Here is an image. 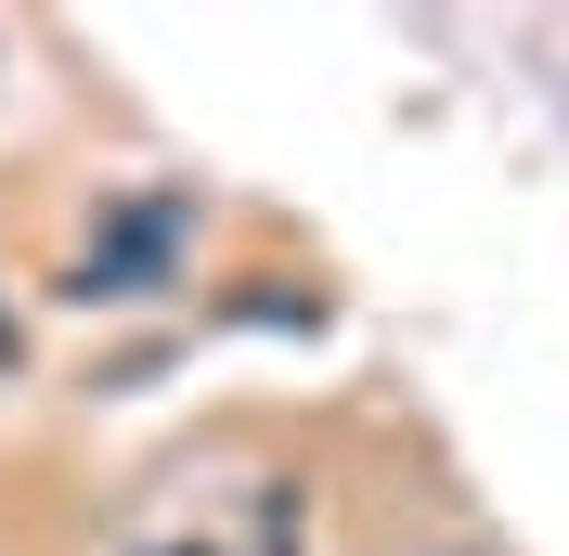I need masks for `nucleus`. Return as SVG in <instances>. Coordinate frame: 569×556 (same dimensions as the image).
Here are the masks:
<instances>
[{
    "label": "nucleus",
    "mask_w": 569,
    "mask_h": 556,
    "mask_svg": "<svg viewBox=\"0 0 569 556\" xmlns=\"http://www.w3.org/2000/svg\"><path fill=\"white\" fill-rule=\"evenodd\" d=\"M181 234H194V208L181 195H130V208L91 220V259H78V298H156L181 259Z\"/></svg>",
    "instance_id": "f257e3e1"
},
{
    "label": "nucleus",
    "mask_w": 569,
    "mask_h": 556,
    "mask_svg": "<svg viewBox=\"0 0 569 556\" xmlns=\"http://www.w3.org/2000/svg\"><path fill=\"white\" fill-rule=\"evenodd\" d=\"M0 363H13V311H0Z\"/></svg>",
    "instance_id": "f03ea898"
}]
</instances>
